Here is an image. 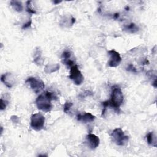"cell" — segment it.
Returning <instances> with one entry per match:
<instances>
[{
	"label": "cell",
	"mask_w": 157,
	"mask_h": 157,
	"mask_svg": "<svg viewBox=\"0 0 157 157\" xmlns=\"http://www.w3.org/2000/svg\"><path fill=\"white\" fill-rule=\"evenodd\" d=\"M56 99L57 96L55 93L46 91L37 98L36 104L38 109L45 112H48L53 107L51 101Z\"/></svg>",
	"instance_id": "1"
},
{
	"label": "cell",
	"mask_w": 157,
	"mask_h": 157,
	"mask_svg": "<svg viewBox=\"0 0 157 157\" xmlns=\"http://www.w3.org/2000/svg\"><path fill=\"white\" fill-rule=\"evenodd\" d=\"M123 99L124 96L121 88L118 86H113L110 96V100L108 101L109 106L112 107L116 112L119 113L120 107L122 104Z\"/></svg>",
	"instance_id": "2"
},
{
	"label": "cell",
	"mask_w": 157,
	"mask_h": 157,
	"mask_svg": "<svg viewBox=\"0 0 157 157\" xmlns=\"http://www.w3.org/2000/svg\"><path fill=\"white\" fill-rule=\"evenodd\" d=\"M111 138L112 141L118 146H124L129 139V137L124 134L120 128H116L112 132Z\"/></svg>",
	"instance_id": "3"
},
{
	"label": "cell",
	"mask_w": 157,
	"mask_h": 157,
	"mask_svg": "<svg viewBox=\"0 0 157 157\" xmlns=\"http://www.w3.org/2000/svg\"><path fill=\"white\" fill-rule=\"evenodd\" d=\"M45 123V117L40 113L33 114L31 117V127L36 131H40L43 129Z\"/></svg>",
	"instance_id": "4"
},
{
	"label": "cell",
	"mask_w": 157,
	"mask_h": 157,
	"mask_svg": "<svg viewBox=\"0 0 157 157\" xmlns=\"http://www.w3.org/2000/svg\"><path fill=\"white\" fill-rule=\"evenodd\" d=\"M25 82L36 93H40L45 88V85L43 81L36 77H29L26 79Z\"/></svg>",
	"instance_id": "5"
},
{
	"label": "cell",
	"mask_w": 157,
	"mask_h": 157,
	"mask_svg": "<svg viewBox=\"0 0 157 157\" xmlns=\"http://www.w3.org/2000/svg\"><path fill=\"white\" fill-rule=\"evenodd\" d=\"M69 77L76 85H80L84 80V77L77 65H74L71 67Z\"/></svg>",
	"instance_id": "6"
},
{
	"label": "cell",
	"mask_w": 157,
	"mask_h": 157,
	"mask_svg": "<svg viewBox=\"0 0 157 157\" xmlns=\"http://www.w3.org/2000/svg\"><path fill=\"white\" fill-rule=\"evenodd\" d=\"M108 54L110 56L109 60L107 63L108 66L111 67H117L121 61V57L120 53L115 50H110L108 51Z\"/></svg>",
	"instance_id": "7"
},
{
	"label": "cell",
	"mask_w": 157,
	"mask_h": 157,
	"mask_svg": "<svg viewBox=\"0 0 157 157\" xmlns=\"http://www.w3.org/2000/svg\"><path fill=\"white\" fill-rule=\"evenodd\" d=\"M1 82L9 88H11L15 83V78L13 74L7 72L2 74L1 77Z\"/></svg>",
	"instance_id": "8"
},
{
	"label": "cell",
	"mask_w": 157,
	"mask_h": 157,
	"mask_svg": "<svg viewBox=\"0 0 157 157\" xmlns=\"http://www.w3.org/2000/svg\"><path fill=\"white\" fill-rule=\"evenodd\" d=\"M86 141L88 147L92 150L96 148L100 143L99 138L94 134H88L86 136Z\"/></svg>",
	"instance_id": "9"
},
{
	"label": "cell",
	"mask_w": 157,
	"mask_h": 157,
	"mask_svg": "<svg viewBox=\"0 0 157 157\" xmlns=\"http://www.w3.org/2000/svg\"><path fill=\"white\" fill-rule=\"evenodd\" d=\"M61 61L63 64L71 67L75 65V61L72 59V53L68 50H66L63 52Z\"/></svg>",
	"instance_id": "10"
},
{
	"label": "cell",
	"mask_w": 157,
	"mask_h": 157,
	"mask_svg": "<svg viewBox=\"0 0 157 157\" xmlns=\"http://www.w3.org/2000/svg\"><path fill=\"white\" fill-rule=\"evenodd\" d=\"M96 117L90 112H85L84 113H78L77 115V119L78 121L86 123L93 121Z\"/></svg>",
	"instance_id": "11"
},
{
	"label": "cell",
	"mask_w": 157,
	"mask_h": 157,
	"mask_svg": "<svg viewBox=\"0 0 157 157\" xmlns=\"http://www.w3.org/2000/svg\"><path fill=\"white\" fill-rule=\"evenodd\" d=\"M33 62L38 66L42 65L44 63V59L42 56V50L39 47L35 48L33 56Z\"/></svg>",
	"instance_id": "12"
},
{
	"label": "cell",
	"mask_w": 157,
	"mask_h": 157,
	"mask_svg": "<svg viewBox=\"0 0 157 157\" xmlns=\"http://www.w3.org/2000/svg\"><path fill=\"white\" fill-rule=\"evenodd\" d=\"M60 66L58 63L55 64H47L44 68V72L46 74H51L55 72L59 69Z\"/></svg>",
	"instance_id": "13"
},
{
	"label": "cell",
	"mask_w": 157,
	"mask_h": 157,
	"mask_svg": "<svg viewBox=\"0 0 157 157\" xmlns=\"http://www.w3.org/2000/svg\"><path fill=\"white\" fill-rule=\"evenodd\" d=\"M123 30L130 33H135L139 31V27L134 23H131L123 26Z\"/></svg>",
	"instance_id": "14"
},
{
	"label": "cell",
	"mask_w": 157,
	"mask_h": 157,
	"mask_svg": "<svg viewBox=\"0 0 157 157\" xmlns=\"http://www.w3.org/2000/svg\"><path fill=\"white\" fill-rule=\"evenodd\" d=\"M147 143L150 145H152L155 147H156V136L154 134L153 132H150L147 134Z\"/></svg>",
	"instance_id": "15"
},
{
	"label": "cell",
	"mask_w": 157,
	"mask_h": 157,
	"mask_svg": "<svg viewBox=\"0 0 157 157\" xmlns=\"http://www.w3.org/2000/svg\"><path fill=\"white\" fill-rule=\"evenodd\" d=\"M10 4L15 11H17L18 12H22L23 9V5H22V3L21 1L13 0L10 2Z\"/></svg>",
	"instance_id": "16"
},
{
	"label": "cell",
	"mask_w": 157,
	"mask_h": 157,
	"mask_svg": "<svg viewBox=\"0 0 157 157\" xmlns=\"http://www.w3.org/2000/svg\"><path fill=\"white\" fill-rule=\"evenodd\" d=\"M7 95H8V94H6V95L4 94L1 98V101H0V109H1V110H4L6 108L8 104H9V101L7 98Z\"/></svg>",
	"instance_id": "17"
},
{
	"label": "cell",
	"mask_w": 157,
	"mask_h": 157,
	"mask_svg": "<svg viewBox=\"0 0 157 157\" xmlns=\"http://www.w3.org/2000/svg\"><path fill=\"white\" fill-rule=\"evenodd\" d=\"M31 1H28L26 2V11L30 14H36V12L31 7Z\"/></svg>",
	"instance_id": "18"
},
{
	"label": "cell",
	"mask_w": 157,
	"mask_h": 157,
	"mask_svg": "<svg viewBox=\"0 0 157 157\" xmlns=\"http://www.w3.org/2000/svg\"><path fill=\"white\" fill-rule=\"evenodd\" d=\"M72 105H73V104H72V103L71 102H70V101H66V102H65V104H64V107H63V111H64V112L66 113H67L69 112V110H70L71 107L72 106Z\"/></svg>",
	"instance_id": "19"
},
{
	"label": "cell",
	"mask_w": 157,
	"mask_h": 157,
	"mask_svg": "<svg viewBox=\"0 0 157 157\" xmlns=\"http://www.w3.org/2000/svg\"><path fill=\"white\" fill-rule=\"evenodd\" d=\"M126 70L128 71H129V72H133V73H136L137 72V70H136V68L134 66L133 64H129L128 67H126Z\"/></svg>",
	"instance_id": "20"
},
{
	"label": "cell",
	"mask_w": 157,
	"mask_h": 157,
	"mask_svg": "<svg viewBox=\"0 0 157 157\" xmlns=\"http://www.w3.org/2000/svg\"><path fill=\"white\" fill-rule=\"evenodd\" d=\"M31 23H32V20H31V19H29L26 23H24V24L23 25L21 28H22L23 29H27V28H29L31 26Z\"/></svg>",
	"instance_id": "21"
},
{
	"label": "cell",
	"mask_w": 157,
	"mask_h": 157,
	"mask_svg": "<svg viewBox=\"0 0 157 157\" xmlns=\"http://www.w3.org/2000/svg\"><path fill=\"white\" fill-rule=\"evenodd\" d=\"M10 120L14 123H18L19 122V118L17 115H12L10 117Z\"/></svg>",
	"instance_id": "22"
},
{
	"label": "cell",
	"mask_w": 157,
	"mask_h": 157,
	"mask_svg": "<svg viewBox=\"0 0 157 157\" xmlns=\"http://www.w3.org/2000/svg\"><path fill=\"white\" fill-rule=\"evenodd\" d=\"M152 85H153L155 88H156V86H157V85H156V78H155V79L154 80V81H153V83H152Z\"/></svg>",
	"instance_id": "23"
},
{
	"label": "cell",
	"mask_w": 157,
	"mask_h": 157,
	"mask_svg": "<svg viewBox=\"0 0 157 157\" xmlns=\"http://www.w3.org/2000/svg\"><path fill=\"white\" fill-rule=\"evenodd\" d=\"M118 17H119V14H118V13H115V14L113 15V18H114L115 19H117Z\"/></svg>",
	"instance_id": "24"
},
{
	"label": "cell",
	"mask_w": 157,
	"mask_h": 157,
	"mask_svg": "<svg viewBox=\"0 0 157 157\" xmlns=\"http://www.w3.org/2000/svg\"><path fill=\"white\" fill-rule=\"evenodd\" d=\"M55 4H59L60 2H61V1H54L53 2Z\"/></svg>",
	"instance_id": "25"
},
{
	"label": "cell",
	"mask_w": 157,
	"mask_h": 157,
	"mask_svg": "<svg viewBox=\"0 0 157 157\" xmlns=\"http://www.w3.org/2000/svg\"><path fill=\"white\" fill-rule=\"evenodd\" d=\"M1 133L2 134V130H3V129H2V127H1Z\"/></svg>",
	"instance_id": "26"
}]
</instances>
